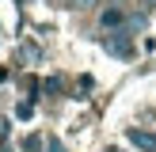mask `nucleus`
Wrapping results in <instances>:
<instances>
[{
  "instance_id": "f257e3e1",
  "label": "nucleus",
  "mask_w": 156,
  "mask_h": 152,
  "mask_svg": "<svg viewBox=\"0 0 156 152\" xmlns=\"http://www.w3.org/2000/svg\"><path fill=\"white\" fill-rule=\"evenodd\" d=\"M122 23H126V12H122V8H107V12L99 15V27L103 30H122Z\"/></svg>"
},
{
  "instance_id": "f03ea898",
  "label": "nucleus",
  "mask_w": 156,
  "mask_h": 152,
  "mask_svg": "<svg viewBox=\"0 0 156 152\" xmlns=\"http://www.w3.org/2000/svg\"><path fill=\"white\" fill-rule=\"evenodd\" d=\"M129 141L141 152H156V133H149V129H129Z\"/></svg>"
},
{
  "instance_id": "7ed1b4c3",
  "label": "nucleus",
  "mask_w": 156,
  "mask_h": 152,
  "mask_svg": "<svg viewBox=\"0 0 156 152\" xmlns=\"http://www.w3.org/2000/svg\"><path fill=\"white\" fill-rule=\"evenodd\" d=\"M103 46L111 53H118V57H126L129 53V42H126V30H114V38H103Z\"/></svg>"
},
{
  "instance_id": "20e7f679",
  "label": "nucleus",
  "mask_w": 156,
  "mask_h": 152,
  "mask_svg": "<svg viewBox=\"0 0 156 152\" xmlns=\"http://www.w3.org/2000/svg\"><path fill=\"white\" fill-rule=\"evenodd\" d=\"M99 0H69V8H76V12H91Z\"/></svg>"
},
{
  "instance_id": "39448f33",
  "label": "nucleus",
  "mask_w": 156,
  "mask_h": 152,
  "mask_svg": "<svg viewBox=\"0 0 156 152\" xmlns=\"http://www.w3.org/2000/svg\"><path fill=\"white\" fill-rule=\"evenodd\" d=\"M145 4H149V8H156V0H145Z\"/></svg>"
}]
</instances>
